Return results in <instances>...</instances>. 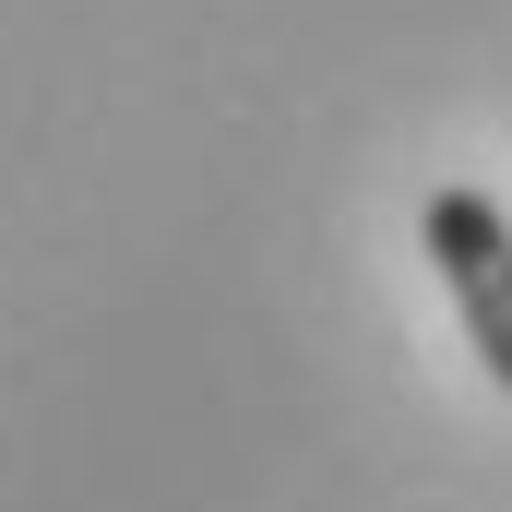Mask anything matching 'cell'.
Returning <instances> with one entry per match:
<instances>
[{"label": "cell", "instance_id": "cell-1", "mask_svg": "<svg viewBox=\"0 0 512 512\" xmlns=\"http://www.w3.org/2000/svg\"><path fill=\"white\" fill-rule=\"evenodd\" d=\"M429 262H441V286H453V310H465V346L489 358V382L512 393V227L489 191H429Z\"/></svg>", "mask_w": 512, "mask_h": 512}]
</instances>
